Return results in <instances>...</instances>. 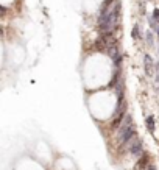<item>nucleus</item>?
I'll return each mask as SVG.
<instances>
[{
    "label": "nucleus",
    "mask_w": 159,
    "mask_h": 170,
    "mask_svg": "<svg viewBox=\"0 0 159 170\" xmlns=\"http://www.w3.org/2000/svg\"><path fill=\"white\" fill-rule=\"evenodd\" d=\"M129 153L133 156H142L144 155V150H142V140L139 137H134L131 142H129Z\"/></svg>",
    "instance_id": "nucleus-2"
},
{
    "label": "nucleus",
    "mask_w": 159,
    "mask_h": 170,
    "mask_svg": "<svg viewBox=\"0 0 159 170\" xmlns=\"http://www.w3.org/2000/svg\"><path fill=\"white\" fill-rule=\"evenodd\" d=\"M134 137H136V129L133 125V119L129 114H126L119 129V142L122 145H128Z\"/></svg>",
    "instance_id": "nucleus-1"
},
{
    "label": "nucleus",
    "mask_w": 159,
    "mask_h": 170,
    "mask_svg": "<svg viewBox=\"0 0 159 170\" xmlns=\"http://www.w3.org/2000/svg\"><path fill=\"white\" fill-rule=\"evenodd\" d=\"M155 31H156V35H158V36H159V25H158V27H156V28H155Z\"/></svg>",
    "instance_id": "nucleus-9"
},
{
    "label": "nucleus",
    "mask_w": 159,
    "mask_h": 170,
    "mask_svg": "<svg viewBox=\"0 0 159 170\" xmlns=\"http://www.w3.org/2000/svg\"><path fill=\"white\" fill-rule=\"evenodd\" d=\"M145 39H147V44H148V45H153V44H155V36H153V33H151V31H147Z\"/></svg>",
    "instance_id": "nucleus-6"
},
{
    "label": "nucleus",
    "mask_w": 159,
    "mask_h": 170,
    "mask_svg": "<svg viewBox=\"0 0 159 170\" xmlns=\"http://www.w3.org/2000/svg\"><path fill=\"white\" fill-rule=\"evenodd\" d=\"M148 166H150V158H148L147 153H144L142 156H139V159H137V162H136L134 170H147L148 169Z\"/></svg>",
    "instance_id": "nucleus-3"
},
{
    "label": "nucleus",
    "mask_w": 159,
    "mask_h": 170,
    "mask_svg": "<svg viewBox=\"0 0 159 170\" xmlns=\"http://www.w3.org/2000/svg\"><path fill=\"white\" fill-rule=\"evenodd\" d=\"M145 123H147V129H148L150 133L155 131V117H153V116H148L147 120H145Z\"/></svg>",
    "instance_id": "nucleus-5"
},
{
    "label": "nucleus",
    "mask_w": 159,
    "mask_h": 170,
    "mask_svg": "<svg viewBox=\"0 0 159 170\" xmlns=\"http://www.w3.org/2000/svg\"><path fill=\"white\" fill-rule=\"evenodd\" d=\"M131 36H133V39H137V38H139V27H137V25L133 28V33H131Z\"/></svg>",
    "instance_id": "nucleus-7"
},
{
    "label": "nucleus",
    "mask_w": 159,
    "mask_h": 170,
    "mask_svg": "<svg viewBox=\"0 0 159 170\" xmlns=\"http://www.w3.org/2000/svg\"><path fill=\"white\" fill-rule=\"evenodd\" d=\"M144 63H145V72H147V75H150V72H151V66H153V59H151V56H150V55H145V56H144Z\"/></svg>",
    "instance_id": "nucleus-4"
},
{
    "label": "nucleus",
    "mask_w": 159,
    "mask_h": 170,
    "mask_svg": "<svg viewBox=\"0 0 159 170\" xmlns=\"http://www.w3.org/2000/svg\"><path fill=\"white\" fill-rule=\"evenodd\" d=\"M153 17H155V19H156V20L159 22V9H158V8L153 11Z\"/></svg>",
    "instance_id": "nucleus-8"
}]
</instances>
